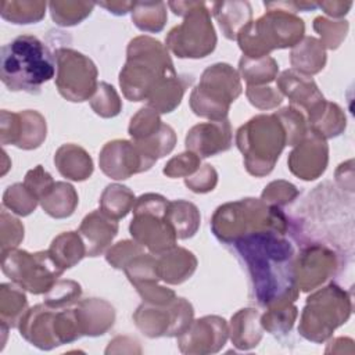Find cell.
Here are the masks:
<instances>
[{"mask_svg":"<svg viewBox=\"0 0 355 355\" xmlns=\"http://www.w3.org/2000/svg\"><path fill=\"white\" fill-rule=\"evenodd\" d=\"M1 324L6 327H15L19 324L26 308V297L21 291L19 286L1 284Z\"/></svg>","mask_w":355,"mask_h":355,"instance_id":"e575fe53","label":"cell"},{"mask_svg":"<svg viewBox=\"0 0 355 355\" xmlns=\"http://www.w3.org/2000/svg\"><path fill=\"white\" fill-rule=\"evenodd\" d=\"M135 201V194L126 186L108 184L100 198V207L112 219H119L126 216L133 208Z\"/></svg>","mask_w":355,"mask_h":355,"instance_id":"836d02e7","label":"cell"},{"mask_svg":"<svg viewBox=\"0 0 355 355\" xmlns=\"http://www.w3.org/2000/svg\"><path fill=\"white\" fill-rule=\"evenodd\" d=\"M200 166V157L191 151L173 157L164 168V173L169 178L186 176L189 178Z\"/></svg>","mask_w":355,"mask_h":355,"instance_id":"7dc6e473","label":"cell"},{"mask_svg":"<svg viewBox=\"0 0 355 355\" xmlns=\"http://www.w3.org/2000/svg\"><path fill=\"white\" fill-rule=\"evenodd\" d=\"M82 294L80 286L73 280H58L44 294V304L50 308L60 309L75 304Z\"/></svg>","mask_w":355,"mask_h":355,"instance_id":"f35d334b","label":"cell"},{"mask_svg":"<svg viewBox=\"0 0 355 355\" xmlns=\"http://www.w3.org/2000/svg\"><path fill=\"white\" fill-rule=\"evenodd\" d=\"M211 227L214 234L227 245L239 237L261 229L275 227L287 232L288 219L279 207L257 198H243L220 205L212 216Z\"/></svg>","mask_w":355,"mask_h":355,"instance_id":"5b68a950","label":"cell"},{"mask_svg":"<svg viewBox=\"0 0 355 355\" xmlns=\"http://www.w3.org/2000/svg\"><path fill=\"white\" fill-rule=\"evenodd\" d=\"M237 147L244 154V165L254 176L268 175L284 146L286 132L276 116L257 115L237 130Z\"/></svg>","mask_w":355,"mask_h":355,"instance_id":"8992f818","label":"cell"},{"mask_svg":"<svg viewBox=\"0 0 355 355\" xmlns=\"http://www.w3.org/2000/svg\"><path fill=\"white\" fill-rule=\"evenodd\" d=\"M290 55L293 68L308 76L323 69L326 64L323 44L318 39L309 36L304 37L302 42L295 44Z\"/></svg>","mask_w":355,"mask_h":355,"instance_id":"83f0119b","label":"cell"},{"mask_svg":"<svg viewBox=\"0 0 355 355\" xmlns=\"http://www.w3.org/2000/svg\"><path fill=\"white\" fill-rule=\"evenodd\" d=\"M51 17L55 24L62 26H71L85 19L93 10L94 3L86 1H51Z\"/></svg>","mask_w":355,"mask_h":355,"instance_id":"8d00e7d4","label":"cell"},{"mask_svg":"<svg viewBox=\"0 0 355 355\" xmlns=\"http://www.w3.org/2000/svg\"><path fill=\"white\" fill-rule=\"evenodd\" d=\"M133 319L148 337L180 336L193 322V306L184 298H175L166 305L144 302L136 309Z\"/></svg>","mask_w":355,"mask_h":355,"instance_id":"4fadbf2b","label":"cell"},{"mask_svg":"<svg viewBox=\"0 0 355 355\" xmlns=\"http://www.w3.org/2000/svg\"><path fill=\"white\" fill-rule=\"evenodd\" d=\"M309 129L322 136L330 139L338 136L345 129V115L343 110L333 103L323 100L313 110L308 112Z\"/></svg>","mask_w":355,"mask_h":355,"instance_id":"4316f807","label":"cell"},{"mask_svg":"<svg viewBox=\"0 0 355 355\" xmlns=\"http://www.w3.org/2000/svg\"><path fill=\"white\" fill-rule=\"evenodd\" d=\"M275 114L284 128L287 144L288 146L298 144L308 133V129L305 125V118L300 112V110L295 108L294 105H290V107H286Z\"/></svg>","mask_w":355,"mask_h":355,"instance_id":"b9f144b4","label":"cell"},{"mask_svg":"<svg viewBox=\"0 0 355 355\" xmlns=\"http://www.w3.org/2000/svg\"><path fill=\"white\" fill-rule=\"evenodd\" d=\"M196 257L180 247H173L157 258V272L159 279L171 284H179L187 280L196 270Z\"/></svg>","mask_w":355,"mask_h":355,"instance_id":"603a6c76","label":"cell"},{"mask_svg":"<svg viewBox=\"0 0 355 355\" xmlns=\"http://www.w3.org/2000/svg\"><path fill=\"white\" fill-rule=\"evenodd\" d=\"M1 269L17 286L32 294H46L64 272L49 250L35 254L14 248L1 251Z\"/></svg>","mask_w":355,"mask_h":355,"instance_id":"8fae6325","label":"cell"},{"mask_svg":"<svg viewBox=\"0 0 355 355\" xmlns=\"http://www.w3.org/2000/svg\"><path fill=\"white\" fill-rule=\"evenodd\" d=\"M83 336L104 334L114 323L115 311L104 300L87 298L78 302L75 308Z\"/></svg>","mask_w":355,"mask_h":355,"instance_id":"7402d4cb","label":"cell"},{"mask_svg":"<svg viewBox=\"0 0 355 355\" xmlns=\"http://www.w3.org/2000/svg\"><path fill=\"white\" fill-rule=\"evenodd\" d=\"M259 316L261 315L257 309L248 308V309L239 311L232 318L230 336H232L233 344L237 348L250 349L259 343L262 337Z\"/></svg>","mask_w":355,"mask_h":355,"instance_id":"484cf974","label":"cell"},{"mask_svg":"<svg viewBox=\"0 0 355 355\" xmlns=\"http://www.w3.org/2000/svg\"><path fill=\"white\" fill-rule=\"evenodd\" d=\"M141 245L139 243H133L129 240H123L116 243L112 248L107 251V262L111 263L115 269H125V266L139 254H141Z\"/></svg>","mask_w":355,"mask_h":355,"instance_id":"f6af8a7d","label":"cell"},{"mask_svg":"<svg viewBox=\"0 0 355 355\" xmlns=\"http://www.w3.org/2000/svg\"><path fill=\"white\" fill-rule=\"evenodd\" d=\"M98 6L107 8L110 12L116 14V15H123L128 11L133 10L135 1H112V3H98Z\"/></svg>","mask_w":355,"mask_h":355,"instance_id":"f5cc1de1","label":"cell"},{"mask_svg":"<svg viewBox=\"0 0 355 355\" xmlns=\"http://www.w3.org/2000/svg\"><path fill=\"white\" fill-rule=\"evenodd\" d=\"M37 201L39 200L26 189L24 183L8 186L3 196V207H7L17 215L22 216H26L35 211Z\"/></svg>","mask_w":355,"mask_h":355,"instance_id":"74e56055","label":"cell"},{"mask_svg":"<svg viewBox=\"0 0 355 355\" xmlns=\"http://www.w3.org/2000/svg\"><path fill=\"white\" fill-rule=\"evenodd\" d=\"M49 252L54 262L65 270L86 257V245L78 233L65 232L53 240Z\"/></svg>","mask_w":355,"mask_h":355,"instance_id":"f546056e","label":"cell"},{"mask_svg":"<svg viewBox=\"0 0 355 355\" xmlns=\"http://www.w3.org/2000/svg\"><path fill=\"white\" fill-rule=\"evenodd\" d=\"M351 6H352L351 1H348V3H343V1H323V3L318 4V7L323 8L324 12L331 15V17H343L344 14L348 12Z\"/></svg>","mask_w":355,"mask_h":355,"instance_id":"816d5d0a","label":"cell"},{"mask_svg":"<svg viewBox=\"0 0 355 355\" xmlns=\"http://www.w3.org/2000/svg\"><path fill=\"white\" fill-rule=\"evenodd\" d=\"M277 87L291 100L293 105L302 107L306 112L324 100L312 78L295 69L284 71L277 79Z\"/></svg>","mask_w":355,"mask_h":355,"instance_id":"44dd1931","label":"cell"},{"mask_svg":"<svg viewBox=\"0 0 355 355\" xmlns=\"http://www.w3.org/2000/svg\"><path fill=\"white\" fill-rule=\"evenodd\" d=\"M54 180L51 178V175L49 172H46L43 169L42 165H37L36 168L31 169L26 175H25V180L24 184L26 186V189L40 201L54 186Z\"/></svg>","mask_w":355,"mask_h":355,"instance_id":"bcb514c9","label":"cell"},{"mask_svg":"<svg viewBox=\"0 0 355 355\" xmlns=\"http://www.w3.org/2000/svg\"><path fill=\"white\" fill-rule=\"evenodd\" d=\"M349 295L337 284L316 291L306 300L298 331L311 341H324L351 315Z\"/></svg>","mask_w":355,"mask_h":355,"instance_id":"9c48e42d","label":"cell"},{"mask_svg":"<svg viewBox=\"0 0 355 355\" xmlns=\"http://www.w3.org/2000/svg\"><path fill=\"white\" fill-rule=\"evenodd\" d=\"M169 201L154 193L140 196L133 205V219L129 230L140 245L150 250L153 255H161L176 245V234L165 219Z\"/></svg>","mask_w":355,"mask_h":355,"instance_id":"30bf717a","label":"cell"},{"mask_svg":"<svg viewBox=\"0 0 355 355\" xmlns=\"http://www.w3.org/2000/svg\"><path fill=\"white\" fill-rule=\"evenodd\" d=\"M286 232L275 227L247 233L230 245L250 279V297L261 306L272 308L295 301V254Z\"/></svg>","mask_w":355,"mask_h":355,"instance_id":"6da1fadb","label":"cell"},{"mask_svg":"<svg viewBox=\"0 0 355 355\" xmlns=\"http://www.w3.org/2000/svg\"><path fill=\"white\" fill-rule=\"evenodd\" d=\"M295 318L297 308L291 302L276 305L269 308V311L262 316L261 326L270 333H286L291 329Z\"/></svg>","mask_w":355,"mask_h":355,"instance_id":"ab89813d","label":"cell"},{"mask_svg":"<svg viewBox=\"0 0 355 355\" xmlns=\"http://www.w3.org/2000/svg\"><path fill=\"white\" fill-rule=\"evenodd\" d=\"M216 182H218L216 171L209 164L202 165L196 175L190 178H184L186 186L194 193H208L214 190V187L216 186Z\"/></svg>","mask_w":355,"mask_h":355,"instance_id":"f907efd6","label":"cell"},{"mask_svg":"<svg viewBox=\"0 0 355 355\" xmlns=\"http://www.w3.org/2000/svg\"><path fill=\"white\" fill-rule=\"evenodd\" d=\"M297 196L298 190L294 184L284 180H276L265 187L261 200L269 205L280 207L287 202H291Z\"/></svg>","mask_w":355,"mask_h":355,"instance_id":"ee69618b","label":"cell"},{"mask_svg":"<svg viewBox=\"0 0 355 355\" xmlns=\"http://www.w3.org/2000/svg\"><path fill=\"white\" fill-rule=\"evenodd\" d=\"M135 287H136L137 293L140 294V297L143 298V301L147 304L166 305L176 298L173 290L158 286L157 282H144Z\"/></svg>","mask_w":355,"mask_h":355,"instance_id":"c3c4849f","label":"cell"},{"mask_svg":"<svg viewBox=\"0 0 355 355\" xmlns=\"http://www.w3.org/2000/svg\"><path fill=\"white\" fill-rule=\"evenodd\" d=\"M54 164L58 172L71 180H85L93 172L90 155L75 144L61 146L54 155Z\"/></svg>","mask_w":355,"mask_h":355,"instance_id":"cb8c5ba5","label":"cell"},{"mask_svg":"<svg viewBox=\"0 0 355 355\" xmlns=\"http://www.w3.org/2000/svg\"><path fill=\"white\" fill-rule=\"evenodd\" d=\"M211 6L212 14L227 39H237L239 32L251 22L252 11L248 1H219Z\"/></svg>","mask_w":355,"mask_h":355,"instance_id":"d4e9b609","label":"cell"},{"mask_svg":"<svg viewBox=\"0 0 355 355\" xmlns=\"http://www.w3.org/2000/svg\"><path fill=\"white\" fill-rule=\"evenodd\" d=\"M54 72V53L33 35H19L1 47L0 76L11 92L37 94Z\"/></svg>","mask_w":355,"mask_h":355,"instance_id":"7a4b0ae2","label":"cell"},{"mask_svg":"<svg viewBox=\"0 0 355 355\" xmlns=\"http://www.w3.org/2000/svg\"><path fill=\"white\" fill-rule=\"evenodd\" d=\"M337 258L331 248L322 243L308 244L295 255V282L302 291L316 288L336 273Z\"/></svg>","mask_w":355,"mask_h":355,"instance_id":"9a60e30c","label":"cell"},{"mask_svg":"<svg viewBox=\"0 0 355 355\" xmlns=\"http://www.w3.org/2000/svg\"><path fill=\"white\" fill-rule=\"evenodd\" d=\"M94 93L96 94L92 97L90 105L97 115L103 118H111L119 114L122 104H121L119 96L116 94L115 89L111 85L105 82H100Z\"/></svg>","mask_w":355,"mask_h":355,"instance_id":"60d3db41","label":"cell"},{"mask_svg":"<svg viewBox=\"0 0 355 355\" xmlns=\"http://www.w3.org/2000/svg\"><path fill=\"white\" fill-rule=\"evenodd\" d=\"M43 1H1V17L14 24H35L44 17Z\"/></svg>","mask_w":355,"mask_h":355,"instance_id":"d590c367","label":"cell"},{"mask_svg":"<svg viewBox=\"0 0 355 355\" xmlns=\"http://www.w3.org/2000/svg\"><path fill=\"white\" fill-rule=\"evenodd\" d=\"M166 8L162 1H135L132 19L144 32H159L166 22Z\"/></svg>","mask_w":355,"mask_h":355,"instance_id":"d6a6232c","label":"cell"},{"mask_svg":"<svg viewBox=\"0 0 355 355\" xmlns=\"http://www.w3.org/2000/svg\"><path fill=\"white\" fill-rule=\"evenodd\" d=\"M232 128L227 119L193 126L186 136V148L198 157H211L232 147Z\"/></svg>","mask_w":355,"mask_h":355,"instance_id":"d6986e66","label":"cell"},{"mask_svg":"<svg viewBox=\"0 0 355 355\" xmlns=\"http://www.w3.org/2000/svg\"><path fill=\"white\" fill-rule=\"evenodd\" d=\"M239 71L248 86H261L275 80L279 65L269 55L261 58H248L243 55L239 62Z\"/></svg>","mask_w":355,"mask_h":355,"instance_id":"1f68e13d","label":"cell"},{"mask_svg":"<svg viewBox=\"0 0 355 355\" xmlns=\"http://www.w3.org/2000/svg\"><path fill=\"white\" fill-rule=\"evenodd\" d=\"M178 75L166 47L150 36H137L128 46L119 85L130 101L147 100L165 80Z\"/></svg>","mask_w":355,"mask_h":355,"instance_id":"3957f363","label":"cell"},{"mask_svg":"<svg viewBox=\"0 0 355 355\" xmlns=\"http://www.w3.org/2000/svg\"><path fill=\"white\" fill-rule=\"evenodd\" d=\"M295 146L288 157L290 171L304 180H313L320 176L327 165L329 148L326 140L309 129Z\"/></svg>","mask_w":355,"mask_h":355,"instance_id":"ac0fdd59","label":"cell"},{"mask_svg":"<svg viewBox=\"0 0 355 355\" xmlns=\"http://www.w3.org/2000/svg\"><path fill=\"white\" fill-rule=\"evenodd\" d=\"M227 340L226 320L219 316H204L179 336V347L186 354H209L219 351Z\"/></svg>","mask_w":355,"mask_h":355,"instance_id":"2e32d148","label":"cell"},{"mask_svg":"<svg viewBox=\"0 0 355 355\" xmlns=\"http://www.w3.org/2000/svg\"><path fill=\"white\" fill-rule=\"evenodd\" d=\"M268 12L248 22L237 35L239 46L248 58H261L275 49L294 47L304 36V21L294 12L265 3Z\"/></svg>","mask_w":355,"mask_h":355,"instance_id":"277c9868","label":"cell"},{"mask_svg":"<svg viewBox=\"0 0 355 355\" xmlns=\"http://www.w3.org/2000/svg\"><path fill=\"white\" fill-rule=\"evenodd\" d=\"M42 208L53 218L71 216L78 205L75 189L65 182H55L51 190L40 200Z\"/></svg>","mask_w":355,"mask_h":355,"instance_id":"4dcf8cb0","label":"cell"},{"mask_svg":"<svg viewBox=\"0 0 355 355\" xmlns=\"http://www.w3.org/2000/svg\"><path fill=\"white\" fill-rule=\"evenodd\" d=\"M245 93L250 103L261 110L273 108L283 100V96L277 90L265 86H247Z\"/></svg>","mask_w":355,"mask_h":355,"instance_id":"681fc988","label":"cell"},{"mask_svg":"<svg viewBox=\"0 0 355 355\" xmlns=\"http://www.w3.org/2000/svg\"><path fill=\"white\" fill-rule=\"evenodd\" d=\"M313 29L320 35L322 44L329 49H337L348 31L347 21H330L323 17H316L313 21Z\"/></svg>","mask_w":355,"mask_h":355,"instance_id":"7bdbcfd3","label":"cell"},{"mask_svg":"<svg viewBox=\"0 0 355 355\" xmlns=\"http://www.w3.org/2000/svg\"><path fill=\"white\" fill-rule=\"evenodd\" d=\"M165 219L175 230L178 239L194 236L200 226V212L193 202L184 200L169 201Z\"/></svg>","mask_w":355,"mask_h":355,"instance_id":"f1b7e54d","label":"cell"},{"mask_svg":"<svg viewBox=\"0 0 355 355\" xmlns=\"http://www.w3.org/2000/svg\"><path fill=\"white\" fill-rule=\"evenodd\" d=\"M57 78L55 86L60 94L69 101H85L97 89V68L85 54L72 49L54 51Z\"/></svg>","mask_w":355,"mask_h":355,"instance_id":"7c38bea8","label":"cell"},{"mask_svg":"<svg viewBox=\"0 0 355 355\" xmlns=\"http://www.w3.org/2000/svg\"><path fill=\"white\" fill-rule=\"evenodd\" d=\"M118 223L103 211H93L86 215L79 226V233L86 245L87 257L100 255L116 236Z\"/></svg>","mask_w":355,"mask_h":355,"instance_id":"ffe728a7","label":"cell"},{"mask_svg":"<svg viewBox=\"0 0 355 355\" xmlns=\"http://www.w3.org/2000/svg\"><path fill=\"white\" fill-rule=\"evenodd\" d=\"M239 73L229 64L208 67L197 87L191 92L190 107L196 115L212 121L226 119L230 104L240 96Z\"/></svg>","mask_w":355,"mask_h":355,"instance_id":"ba28073f","label":"cell"},{"mask_svg":"<svg viewBox=\"0 0 355 355\" xmlns=\"http://www.w3.org/2000/svg\"><path fill=\"white\" fill-rule=\"evenodd\" d=\"M10 122L1 114V144H14L24 150H32L46 139V121L37 112L26 110L18 114L8 112Z\"/></svg>","mask_w":355,"mask_h":355,"instance_id":"e0dca14e","label":"cell"},{"mask_svg":"<svg viewBox=\"0 0 355 355\" xmlns=\"http://www.w3.org/2000/svg\"><path fill=\"white\" fill-rule=\"evenodd\" d=\"M98 162L107 176L119 180L150 169L155 161L148 158L133 141L112 140L103 147Z\"/></svg>","mask_w":355,"mask_h":355,"instance_id":"5bb4252c","label":"cell"},{"mask_svg":"<svg viewBox=\"0 0 355 355\" xmlns=\"http://www.w3.org/2000/svg\"><path fill=\"white\" fill-rule=\"evenodd\" d=\"M168 6L184 19L169 31L165 40L166 47L179 58H201L212 53L216 35L207 4L201 1H169Z\"/></svg>","mask_w":355,"mask_h":355,"instance_id":"52a82bcc","label":"cell"}]
</instances>
